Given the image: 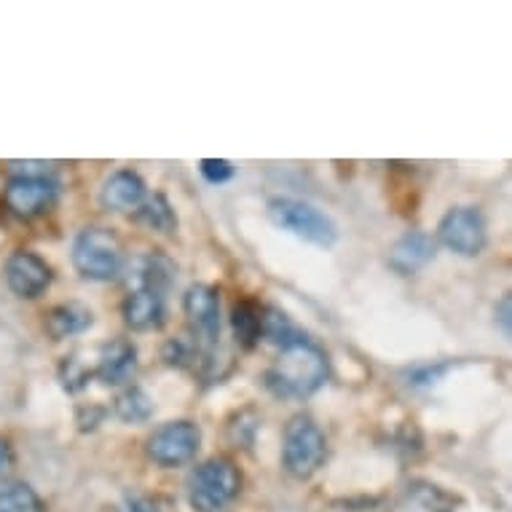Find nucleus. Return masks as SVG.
<instances>
[{
    "label": "nucleus",
    "mask_w": 512,
    "mask_h": 512,
    "mask_svg": "<svg viewBox=\"0 0 512 512\" xmlns=\"http://www.w3.org/2000/svg\"><path fill=\"white\" fill-rule=\"evenodd\" d=\"M328 373V354L309 336H301L279 349V357L266 370V387L285 400H306L325 387Z\"/></svg>",
    "instance_id": "1"
},
{
    "label": "nucleus",
    "mask_w": 512,
    "mask_h": 512,
    "mask_svg": "<svg viewBox=\"0 0 512 512\" xmlns=\"http://www.w3.org/2000/svg\"><path fill=\"white\" fill-rule=\"evenodd\" d=\"M242 491V475L228 459L199 464L188 480V499L196 512H228Z\"/></svg>",
    "instance_id": "2"
},
{
    "label": "nucleus",
    "mask_w": 512,
    "mask_h": 512,
    "mask_svg": "<svg viewBox=\"0 0 512 512\" xmlns=\"http://www.w3.org/2000/svg\"><path fill=\"white\" fill-rule=\"evenodd\" d=\"M271 223L282 231H290L303 242L317 244V247H333L338 242L336 220L328 212L293 196H277L269 202Z\"/></svg>",
    "instance_id": "3"
},
{
    "label": "nucleus",
    "mask_w": 512,
    "mask_h": 512,
    "mask_svg": "<svg viewBox=\"0 0 512 512\" xmlns=\"http://www.w3.org/2000/svg\"><path fill=\"white\" fill-rule=\"evenodd\" d=\"M328 459V437L311 416H293L285 427L282 464L298 480H309Z\"/></svg>",
    "instance_id": "4"
},
{
    "label": "nucleus",
    "mask_w": 512,
    "mask_h": 512,
    "mask_svg": "<svg viewBox=\"0 0 512 512\" xmlns=\"http://www.w3.org/2000/svg\"><path fill=\"white\" fill-rule=\"evenodd\" d=\"M73 266L84 279L110 282L121 274L124 250L108 228H84L73 242Z\"/></svg>",
    "instance_id": "5"
},
{
    "label": "nucleus",
    "mask_w": 512,
    "mask_h": 512,
    "mask_svg": "<svg viewBox=\"0 0 512 512\" xmlns=\"http://www.w3.org/2000/svg\"><path fill=\"white\" fill-rule=\"evenodd\" d=\"M202 448V429L194 421H169L148 437L145 451L159 467H180L188 464Z\"/></svg>",
    "instance_id": "6"
},
{
    "label": "nucleus",
    "mask_w": 512,
    "mask_h": 512,
    "mask_svg": "<svg viewBox=\"0 0 512 512\" xmlns=\"http://www.w3.org/2000/svg\"><path fill=\"white\" fill-rule=\"evenodd\" d=\"M11 215L33 220L49 212L59 199V183L51 175H14L3 191Z\"/></svg>",
    "instance_id": "7"
},
{
    "label": "nucleus",
    "mask_w": 512,
    "mask_h": 512,
    "mask_svg": "<svg viewBox=\"0 0 512 512\" xmlns=\"http://www.w3.org/2000/svg\"><path fill=\"white\" fill-rule=\"evenodd\" d=\"M437 239L456 255L475 258L486 247V220L475 207H454L440 220Z\"/></svg>",
    "instance_id": "8"
},
{
    "label": "nucleus",
    "mask_w": 512,
    "mask_h": 512,
    "mask_svg": "<svg viewBox=\"0 0 512 512\" xmlns=\"http://www.w3.org/2000/svg\"><path fill=\"white\" fill-rule=\"evenodd\" d=\"M183 311L191 325V336L215 349L220 341V293L212 285H191L183 295Z\"/></svg>",
    "instance_id": "9"
},
{
    "label": "nucleus",
    "mask_w": 512,
    "mask_h": 512,
    "mask_svg": "<svg viewBox=\"0 0 512 512\" xmlns=\"http://www.w3.org/2000/svg\"><path fill=\"white\" fill-rule=\"evenodd\" d=\"M6 282L19 298H38L51 285V266L41 255L19 250L6 261Z\"/></svg>",
    "instance_id": "10"
},
{
    "label": "nucleus",
    "mask_w": 512,
    "mask_h": 512,
    "mask_svg": "<svg viewBox=\"0 0 512 512\" xmlns=\"http://www.w3.org/2000/svg\"><path fill=\"white\" fill-rule=\"evenodd\" d=\"M124 322L137 333H148V330L164 328L167 322V295L151 287H135L132 293L124 298L121 306Z\"/></svg>",
    "instance_id": "11"
},
{
    "label": "nucleus",
    "mask_w": 512,
    "mask_h": 512,
    "mask_svg": "<svg viewBox=\"0 0 512 512\" xmlns=\"http://www.w3.org/2000/svg\"><path fill=\"white\" fill-rule=\"evenodd\" d=\"M137 370V346L126 338H113L100 349L97 368L92 370L105 387H121Z\"/></svg>",
    "instance_id": "12"
},
{
    "label": "nucleus",
    "mask_w": 512,
    "mask_h": 512,
    "mask_svg": "<svg viewBox=\"0 0 512 512\" xmlns=\"http://www.w3.org/2000/svg\"><path fill=\"white\" fill-rule=\"evenodd\" d=\"M437 252V242L424 231H408L392 244L389 250V266L397 271V274H416L419 269H424Z\"/></svg>",
    "instance_id": "13"
},
{
    "label": "nucleus",
    "mask_w": 512,
    "mask_h": 512,
    "mask_svg": "<svg viewBox=\"0 0 512 512\" xmlns=\"http://www.w3.org/2000/svg\"><path fill=\"white\" fill-rule=\"evenodd\" d=\"M102 204L113 212L140 210V204L148 199L145 180L132 169H118L102 185Z\"/></svg>",
    "instance_id": "14"
},
{
    "label": "nucleus",
    "mask_w": 512,
    "mask_h": 512,
    "mask_svg": "<svg viewBox=\"0 0 512 512\" xmlns=\"http://www.w3.org/2000/svg\"><path fill=\"white\" fill-rule=\"evenodd\" d=\"M92 311L81 306V303H59L46 314L43 319V328L54 341H65L70 336H78L84 330L92 328Z\"/></svg>",
    "instance_id": "15"
},
{
    "label": "nucleus",
    "mask_w": 512,
    "mask_h": 512,
    "mask_svg": "<svg viewBox=\"0 0 512 512\" xmlns=\"http://www.w3.org/2000/svg\"><path fill=\"white\" fill-rule=\"evenodd\" d=\"M231 330L242 349H255L263 338V309L255 301H236L231 306Z\"/></svg>",
    "instance_id": "16"
},
{
    "label": "nucleus",
    "mask_w": 512,
    "mask_h": 512,
    "mask_svg": "<svg viewBox=\"0 0 512 512\" xmlns=\"http://www.w3.org/2000/svg\"><path fill=\"white\" fill-rule=\"evenodd\" d=\"M395 512H454V499L432 483H413L405 488Z\"/></svg>",
    "instance_id": "17"
},
{
    "label": "nucleus",
    "mask_w": 512,
    "mask_h": 512,
    "mask_svg": "<svg viewBox=\"0 0 512 512\" xmlns=\"http://www.w3.org/2000/svg\"><path fill=\"white\" fill-rule=\"evenodd\" d=\"M175 282V266L169 258L159 255V252H151L140 258L135 266V285L137 287H151V290H159V293H167L169 287Z\"/></svg>",
    "instance_id": "18"
},
{
    "label": "nucleus",
    "mask_w": 512,
    "mask_h": 512,
    "mask_svg": "<svg viewBox=\"0 0 512 512\" xmlns=\"http://www.w3.org/2000/svg\"><path fill=\"white\" fill-rule=\"evenodd\" d=\"M113 411L126 424H143V421H148L153 416V400L145 389L129 387L116 397Z\"/></svg>",
    "instance_id": "19"
},
{
    "label": "nucleus",
    "mask_w": 512,
    "mask_h": 512,
    "mask_svg": "<svg viewBox=\"0 0 512 512\" xmlns=\"http://www.w3.org/2000/svg\"><path fill=\"white\" fill-rule=\"evenodd\" d=\"M137 220L148 226L151 231H159V234H172L177 228V215L172 210V204L167 202V196L156 194L151 199H145L137 210Z\"/></svg>",
    "instance_id": "20"
},
{
    "label": "nucleus",
    "mask_w": 512,
    "mask_h": 512,
    "mask_svg": "<svg viewBox=\"0 0 512 512\" xmlns=\"http://www.w3.org/2000/svg\"><path fill=\"white\" fill-rule=\"evenodd\" d=\"M0 512H46V504L27 483L0 486Z\"/></svg>",
    "instance_id": "21"
},
{
    "label": "nucleus",
    "mask_w": 512,
    "mask_h": 512,
    "mask_svg": "<svg viewBox=\"0 0 512 512\" xmlns=\"http://www.w3.org/2000/svg\"><path fill=\"white\" fill-rule=\"evenodd\" d=\"M263 338L269 344L285 349L287 344H293L295 338H301V333H298V328L290 322L285 311L269 306V309H263Z\"/></svg>",
    "instance_id": "22"
},
{
    "label": "nucleus",
    "mask_w": 512,
    "mask_h": 512,
    "mask_svg": "<svg viewBox=\"0 0 512 512\" xmlns=\"http://www.w3.org/2000/svg\"><path fill=\"white\" fill-rule=\"evenodd\" d=\"M92 376H94L92 370L86 368L84 362L78 360L76 354L65 357V360H62V365H59V381H62V389H65V392H70V395L81 392V389L89 384V378Z\"/></svg>",
    "instance_id": "23"
},
{
    "label": "nucleus",
    "mask_w": 512,
    "mask_h": 512,
    "mask_svg": "<svg viewBox=\"0 0 512 512\" xmlns=\"http://www.w3.org/2000/svg\"><path fill=\"white\" fill-rule=\"evenodd\" d=\"M454 368L451 362H437V365H421V368H413L408 373V384L413 387H435L437 381Z\"/></svg>",
    "instance_id": "24"
},
{
    "label": "nucleus",
    "mask_w": 512,
    "mask_h": 512,
    "mask_svg": "<svg viewBox=\"0 0 512 512\" xmlns=\"http://www.w3.org/2000/svg\"><path fill=\"white\" fill-rule=\"evenodd\" d=\"M199 169H202L204 180L212 185L226 183V180H231V177H234V164L226 159H202Z\"/></svg>",
    "instance_id": "25"
},
{
    "label": "nucleus",
    "mask_w": 512,
    "mask_h": 512,
    "mask_svg": "<svg viewBox=\"0 0 512 512\" xmlns=\"http://www.w3.org/2000/svg\"><path fill=\"white\" fill-rule=\"evenodd\" d=\"M121 512H159V504L143 494H126Z\"/></svg>",
    "instance_id": "26"
},
{
    "label": "nucleus",
    "mask_w": 512,
    "mask_h": 512,
    "mask_svg": "<svg viewBox=\"0 0 512 512\" xmlns=\"http://www.w3.org/2000/svg\"><path fill=\"white\" fill-rule=\"evenodd\" d=\"M105 419V408H97V405H89V408H81L78 411V424H81V429H94L100 421Z\"/></svg>",
    "instance_id": "27"
},
{
    "label": "nucleus",
    "mask_w": 512,
    "mask_h": 512,
    "mask_svg": "<svg viewBox=\"0 0 512 512\" xmlns=\"http://www.w3.org/2000/svg\"><path fill=\"white\" fill-rule=\"evenodd\" d=\"M510 309H512V298H510V293H507V295H502V301H499V306H496V322L502 325V333L507 338H510V322H512Z\"/></svg>",
    "instance_id": "28"
},
{
    "label": "nucleus",
    "mask_w": 512,
    "mask_h": 512,
    "mask_svg": "<svg viewBox=\"0 0 512 512\" xmlns=\"http://www.w3.org/2000/svg\"><path fill=\"white\" fill-rule=\"evenodd\" d=\"M11 467V448L6 440H0V480H3V475L9 472Z\"/></svg>",
    "instance_id": "29"
}]
</instances>
